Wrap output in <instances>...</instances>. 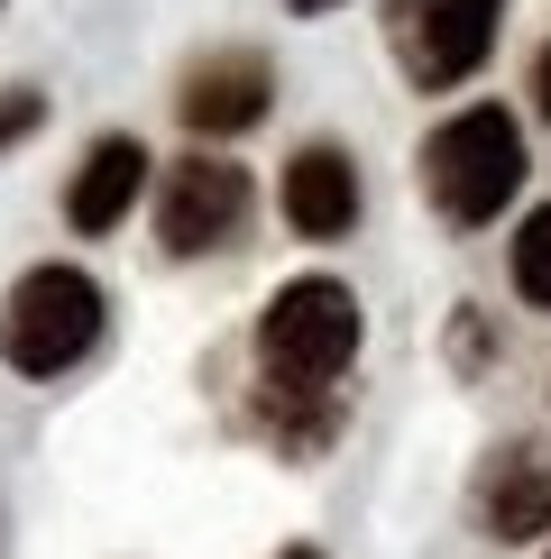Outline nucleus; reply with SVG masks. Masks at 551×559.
Segmentation results:
<instances>
[{"label": "nucleus", "instance_id": "nucleus-1", "mask_svg": "<svg viewBox=\"0 0 551 559\" xmlns=\"http://www.w3.org/2000/svg\"><path fill=\"white\" fill-rule=\"evenodd\" d=\"M423 193H432V212H442L450 229H488L505 202L524 193V129H515V110H496V102L450 110V120L423 138Z\"/></svg>", "mask_w": 551, "mask_h": 559}, {"label": "nucleus", "instance_id": "nucleus-2", "mask_svg": "<svg viewBox=\"0 0 551 559\" xmlns=\"http://www.w3.org/2000/svg\"><path fill=\"white\" fill-rule=\"evenodd\" d=\"M359 358V294L340 275H294L258 312V367L276 394H321Z\"/></svg>", "mask_w": 551, "mask_h": 559}, {"label": "nucleus", "instance_id": "nucleus-3", "mask_svg": "<svg viewBox=\"0 0 551 559\" xmlns=\"http://www.w3.org/2000/svg\"><path fill=\"white\" fill-rule=\"evenodd\" d=\"M102 321H110V302L83 266H28L0 302V358L19 377H65V367H83L102 348Z\"/></svg>", "mask_w": 551, "mask_h": 559}, {"label": "nucleus", "instance_id": "nucleus-4", "mask_svg": "<svg viewBox=\"0 0 551 559\" xmlns=\"http://www.w3.org/2000/svg\"><path fill=\"white\" fill-rule=\"evenodd\" d=\"M248 212H258V193H248V166H230V156H175L166 183H156L166 258H212L248 229Z\"/></svg>", "mask_w": 551, "mask_h": 559}, {"label": "nucleus", "instance_id": "nucleus-5", "mask_svg": "<svg viewBox=\"0 0 551 559\" xmlns=\"http://www.w3.org/2000/svg\"><path fill=\"white\" fill-rule=\"evenodd\" d=\"M496 19H505V0H396L386 10V37H396L405 74L423 92H450V83H469L488 64Z\"/></svg>", "mask_w": 551, "mask_h": 559}, {"label": "nucleus", "instance_id": "nucleus-6", "mask_svg": "<svg viewBox=\"0 0 551 559\" xmlns=\"http://www.w3.org/2000/svg\"><path fill=\"white\" fill-rule=\"evenodd\" d=\"M469 504H478V532H488V542H505V550L542 542V532H551V450H534V440H505L488 468H478Z\"/></svg>", "mask_w": 551, "mask_h": 559}, {"label": "nucleus", "instance_id": "nucleus-7", "mask_svg": "<svg viewBox=\"0 0 551 559\" xmlns=\"http://www.w3.org/2000/svg\"><path fill=\"white\" fill-rule=\"evenodd\" d=\"M267 102H276V74H267V56H248V46L202 56L194 74H184V92H175V110H184V129H194V138H239V129H258Z\"/></svg>", "mask_w": 551, "mask_h": 559}, {"label": "nucleus", "instance_id": "nucleus-8", "mask_svg": "<svg viewBox=\"0 0 551 559\" xmlns=\"http://www.w3.org/2000/svg\"><path fill=\"white\" fill-rule=\"evenodd\" d=\"M285 221H294V239H350L359 229V166H350V147L313 138V147L285 156Z\"/></svg>", "mask_w": 551, "mask_h": 559}, {"label": "nucleus", "instance_id": "nucleus-9", "mask_svg": "<svg viewBox=\"0 0 551 559\" xmlns=\"http://www.w3.org/2000/svg\"><path fill=\"white\" fill-rule=\"evenodd\" d=\"M138 193H148V147H138V138H92V156L74 166V183H65V221H74L83 239H102V229L129 221Z\"/></svg>", "mask_w": 551, "mask_h": 559}, {"label": "nucleus", "instance_id": "nucleus-10", "mask_svg": "<svg viewBox=\"0 0 551 559\" xmlns=\"http://www.w3.org/2000/svg\"><path fill=\"white\" fill-rule=\"evenodd\" d=\"M505 266H515V294L551 312V202H542V212H524L515 248H505Z\"/></svg>", "mask_w": 551, "mask_h": 559}, {"label": "nucleus", "instance_id": "nucleus-11", "mask_svg": "<svg viewBox=\"0 0 551 559\" xmlns=\"http://www.w3.org/2000/svg\"><path fill=\"white\" fill-rule=\"evenodd\" d=\"M46 120V102H37V92H10V102H0V147H19V138H28Z\"/></svg>", "mask_w": 551, "mask_h": 559}, {"label": "nucleus", "instance_id": "nucleus-12", "mask_svg": "<svg viewBox=\"0 0 551 559\" xmlns=\"http://www.w3.org/2000/svg\"><path fill=\"white\" fill-rule=\"evenodd\" d=\"M534 102H542V120H551V46L534 56Z\"/></svg>", "mask_w": 551, "mask_h": 559}, {"label": "nucleus", "instance_id": "nucleus-13", "mask_svg": "<svg viewBox=\"0 0 551 559\" xmlns=\"http://www.w3.org/2000/svg\"><path fill=\"white\" fill-rule=\"evenodd\" d=\"M285 10H294V19H321V10H340V0H285Z\"/></svg>", "mask_w": 551, "mask_h": 559}, {"label": "nucleus", "instance_id": "nucleus-14", "mask_svg": "<svg viewBox=\"0 0 551 559\" xmlns=\"http://www.w3.org/2000/svg\"><path fill=\"white\" fill-rule=\"evenodd\" d=\"M285 559H321V550H285Z\"/></svg>", "mask_w": 551, "mask_h": 559}, {"label": "nucleus", "instance_id": "nucleus-15", "mask_svg": "<svg viewBox=\"0 0 551 559\" xmlns=\"http://www.w3.org/2000/svg\"><path fill=\"white\" fill-rule=\"evenodd\" d=\"M542 559H551V550H542Z\"/></svg>", "mask_w": 551, "mask_h": 559}]
</instances>
